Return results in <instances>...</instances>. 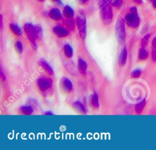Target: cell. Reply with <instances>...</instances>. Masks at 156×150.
I'll use <instances>...</instances> for the list:
<instances>
[{"instance_id":"6da1fadb","label":"cell","mask_w":156,"mask_h":150,"mask_svg":"<svg viewBox=\"0 0 156 150\" xmlns=\"http://www.w3.org/2000/svg\"><path fill=\"white\" fill-rule=\"evenodd\" d=\"M111 2V0H99L98 1L100 18L105 25H109L113 21V12Z\"/></svg>"},{"instance_id":"7a4b0ae2","label":"cell","mask_w":156,"mask_h":150,"mask_svg":"<svg viewBox=\"0 0 156 150\" xmlns=\"http://www.w3.org/2000/svg\"><path fill=\"white\" fill-rule=\"evenodd\" d=\"M125 22L124 19L120 17L118 18L115 24V36L118 43L120 45H123L126 39Z\"/></svg>"},{"instance_id":"3957f363","label":"cell","mask_w":156,"mask_h":150,"mask_svg":"<svg viewBox=\"0 0 156 150\" xmlns=\"http://www.w3.org/2000/svg\"><path fill=\"white\" fill-rule=\"evenodd\" d=\"M23 30L24 33L30 41V43L34 50H36L37 48L36 40L37 39V35L35 25L32 24L30 22H27L24 25Z\"/></svg>"},{"instance_id":"277c9868","label":"cell","mask_w":156,"mask_h":150,"mask_svg":"<svg viewBox=\"0 0 156 150\" xmlns=\"http://www.w3.org/2000/svg\"><path fill=\"white\" fill-rule=\"evenodd\" d=\"M124 20L127 25L131 28L135 29L139 26L140 21L136 7H130V12L126 15Z\"/></svg>"},{"instance_id":"5b68a950","label":"cell","mask_w":156,"mask_h":150,"mask_svg":"<svg viewBox=\"0 0 156 150\" xmlns=\"http://www.w3.org/2000/svg\"><path fill=\"white\" fill-rule=\"evenodd\" d=\"M76 25L79 30V35L82 39L84 40L87 36V19L85 14L83 11L79 12V14L76 16Z\"/></svg>"},{"instance_id":"8992f818","label":"cell","mask_w":156,"mask_h":150,"mask_svg":"<svg viewBox=\"0 0 156 150\" xmlns=\"http://www.w3.org/2000/svg\"><path fill=\"white\" fill-rule=\"evenodd\" d=\"M52 80L49 77H41L37 80V86L42 92L48 90L52 86Z\"/></svg>"},{"instance_id":"52a82bcc","label":"cell","mask_w":156,"mask_h":150,"mask_svg":"<svg viewBox=\"0 0 156 150\" xmlns=\"http://www.w3.org/2000/svg\"><path fill=\"white\" fill-rule=\"evenodd\" d=\"M60 87L65 94H69L73 89V84L69 78L63 77L60 80Z\"/></svg>"},{"instance_id":"ba28073f","label":"cell","mask_w":156,"mask_h":150,"mask_svg":"<svg viewBox=\"0 0 156 150\" xmlns=\"http://www.w3.org/2000/svg\"><path fill=\"white\" fill-rule=\"evenodd\" d=\"M52 31L53 33L58 38H65L69 35V30L66 27L56 26L53 27Z\"/></svg>"},{"instance_id":"9c48e42d","label":"cell","mask_w":156,"mask_h":150,"mask_svg":"<svg viewBox=\"0 0 156 150\" xmlns=\"http://www.w3.org/2000/svg\"><path fill=\"white\" fill-rule=\"evenodd\" d=\"M48 16L51 19L58 21L62 19L63 14L58 8L54 7L49 11Z\"/></svg>"},{"instance_id":"30bf717a","label":"cell","mask_w":156,"mask_h":150,"mask_svg":"<svg viewBox=\"0 0 156 150\" xmlns=\"http://www.w3.org/2000/svg\"><path fill=\"white\" fill-rule=\"evenodd\" d=\"M38 65L49 75H54V70L52 67V66L50 65L49 63H48V61L44 60V58H41L38 62Z\"/></svg>"},{"instance_id":"8fae6325","label":"cell","mask_w":156,"mask_h":150,"mask_svg":"<svg viewBox=\"0 0 156 150\" xmlns=\"http://www.w3.org/2000/svg\"><path fill=\"white\" fill-rule=\"evenodd\" d=\"M73 108L77 112L81 114H86L87 111L84 104L80 101H75L72 103Z\"/></svg>"},{"instance_id":"7c38bea8","label":"cell","mask_w":156,"mask_h":150,"mask_svg":"<svg viewBox=\"0 0 156 150\" xmlns=\"http://www.w3.org/2000/svg\"><path fill=\"white\" fill-rule=\"evenodd\" d=\"M88 65L87 62L82 58H79L77 60V69L79 72L82 75L85 76Z\"/></svg>"},{"instance_id":"4fadbf2b","label":"cell","mask_w":156,"mask_h":150,"mask_svg":"<svg viewBox=\"0 0 156 150\" xmlns=\"http://www.w3.org/2000/svg\"><path fill=\"white\" fill-rule=\"evenodd\" d=\"M62 14L66 19H73L74 16V11L70 5H65L63 8Z\"/></svg>"},{"instance_id":"5bb4252c","label":"cell","mask_w":156,"mask_h":150,"mask_svg":"<svg viewBox=\"0 0 156 150\" xmlns=\"http://www.w3.org/2000/svg\"><path fill=\"white\" fill-rule=\"evenodd\" d=\"M127 50L124 47L121 50L119 55V57H118L119 66L120 67H124L127 63Z\"/></svg>"},{"instance_id":"9a60e30c","label":"cell","mask_w":156,"mask_h":150,"mask_svg":"<svg viewBox=\"0 0 156 150\" xmlns=\"http://www.w3.org/2000/svg\"><path fill=\"white\" fill-rule=\"evenodd\" d=\"M89 103L90 106L94 109H97L99 107V97L96 93H93L91 94L89 98Z\"/></svg>"},{"instance_id":"2e32d148","label":"cell","mask_w":156,"mask_h":150,"mask_svg":"<svg viewBox=\"0 0 156 150\" xmlns=\"http://www.w3.org/2000/svg\"><path fill=\"white\" fill-rule=\"evenodd\" d=\"M34 112V107L30 104L23 105L19 108V113L22 115H31Z\"/></svg>"},{"instance_id":"e0dca14e","label":"cell","mask_w":156,"mask_h":150,"mask_svg":"<svg viewBox=\"0 0 156 150\" xmlns=\"http://www.w3.org/2000/svg\"><path fill=\"white\" fill-rule=\"evenodd\" d=\"M63 52L65 56L68 59L71 58L73 56V49L69 43H66L63 46Z\"/></svg>"},{"instance_id":"ac0fdd59","label":"cell","mask_w":156,"mask_h":150,"mask_svg":"<svg viewBox=\"0 0 156 150\" xmlns=\"http://www.w3.org/2000/svg\"><path fill=\"white\" fill-rule=\"evenodd\" d=\"M9 28L11 32L16 36H21L22 35V30L18 25L14 23L9 24Z\"/></svg>"},{"instance_id":"d6986e66","label":"cell","mask_w":156,"mask_h":150,"mask_svg":"<svg viewBox=\"0 0 156 150\" xmlns=\"http://www.w3.org/2000/svg\"><path fill=\"white\" fill-rule=\"evenodd\" d=\"M149 56L148 52L145 49V48L141 47L139 49L138 53V58L141 61L146 60Z\"/></svg>"},{"instance_id":"ffe728a7","label":"cell","mask_w":156,"mask_h":150,"mask_svg":"<svg viewBox=\"0 0 156 150\" xmlns=\"http://www.w3.org/2000/svg\"><path fill=\"white\" fill-rule=\"evenodd\" d=\"M145 105H146V100H143L141 101L136 103L135 106V112L138 114H141L143 112V111L145 107Z\"/></svg>"},{"instance_id":"44dd1931","label":"cell","mask_w":156,"mask_h":150,"mask_svg":"<svg viewBox=\"0 0 156 150\" xmlns=\"http://www.w3.org/2000/svg\"><path fill=\"white\" fill-rule=\"evenodd\" d=\"M14 47H15V50L16 51V52L19 54H21L23 53V44L22 43L19 41V40H17L15 42V44H14Z\"/></svg>"},{"instance_id":"7402d4cb","label":"cell","mask_w":156,"mask_h":150,"mask_svg":"<svg viewBox=\"0 0 156 150\" xmlns=\"http://www.w3.org/2000/svg\"><path fill=\"white\" fill-rule=\"evenodd\" d=\"M65 25L66 29H74V26L76 25V21H74L73 19H66L65 22Z\"/></svg>"},{"instance_id":"603a6c76","label":"cell","mask_w":156,"mask_h":150,"mask_svg":"<svg viewBox=\"0 0 156 150\" xmlns=\"http://www.w3.org/2000/svg\"><path fill=\"white\" fill-rule=\"evenodd\" d=\"M150 36H151L150 34H146V35H144L143 37V38L141 40V47L145 48L147 46V45L148 44L149 39L150 38Z\"/></svg>"},{"instance_id":"cb8c5ba5","label":"cell","mask_w":156,"mask_h":150,"mask_svg":"<svg viewBox=\"0 0 156 150\" xmlns=\"http://www.w3.org/2000/svg\"><path fill=\"white\" fill-rule=\"evenodd\" d=\"M112 5L116 9H119L122 5L123 0H113L112 1Z\"/></svg>"},{"instance_id":"d4e9b609","label":"cell","mask_w":156,"mask_h":150,"mask_svg":"<svg viewBox=\"0 0 156 150\" xmlns=\"http://www.w3.org/2000/svg\"><path fill=\"white\" fill-rule=\"evenodd\" d=\"M36 30H37V39H41L43 37V29L40 25L36 24Z\"/></svg>"},{"instance_id":"484cf974","label":"cell","mask_w":156,"mask_h":150,"mask_svg":"<svg viewBox=\"0 0 156 150\" xmlns=\"http://www.w3.org/2000/svg\"><path fill=\"white\" fill-rule=\"evenodd\" d=\"M141 75V70L140 69H134L132 71V72L130 73L131 77L133 78H139Z\"/></svg>"},{"instance_id":"4316f807","label":"cell","mask_w":156,"mask_h":150,"mask_svg":"<svg viewBox=\"0 0 156 150\" xmlns=\"http://www.w3.org/2000/svg\"><path fill=\"white\" fill-rule=\"evenodd\" d=\"M29 101V104H30V106H32L33 107H37L38 106V101L35 100V99H34V98H30L29 100H28Z\"/></svg>"},{"instance_id":"83f0119b","label":"cell","mask_w":156,"mask_h":150,"mask_svg":"<svg viewBox=\"0 0 156 150\" xmlns=\"http://www.w3.org/2000/svg\"><path fill=\"white\" fill-rule=\"evenodd\" d=\"M151 58L152 60L154 62H156V49H152L151 52Z\"/></svg>"},{"instance_id":"f1b7e54d","label":"cell","mask_w":156,"mask_h":150,"mask_svg":"<svg viewBox=\"0 0 156 150\" xmlns=\"http://www.w3.org/2000/svg\"><path fill=\"white\" fill-rule=\"evenodd\" d=\"M89 0H77V2L80 4V5H84L85 4H86L87 2H88Z\"/></svg>"},{"instance_id":"f546056e","label":"cell","mask_w":156,"mask_h":150,"mask_svg":"<svg viewBox=\"0 0 156 150\" xmlns=\"http://www.w3.org/2000/svg\"><path fill=\"white\" fill-rule=\"evenodd\" d=\"M0 72H1V79H2V80H5V78H6L5 75V73H4V72H3L2 70V69H1Z\"/></svg>"},{"instance_id":"4dcf8cb0","label":"cell","mask_w":156,"mask_h":150,"mask_svg":"<svg viewBox=\"0 0 156 150\" xmlns=\"http://www.w3.org/2000/svg\"><path fill=\"white\" fill-rule=\"evenodd\" d=\"M44 114L46 115H54L53 112L50 111H46L45 112H44Z\"/></svg>"},{"instance_id":"1f68e13d","label":"cell","mask_w":156,"mask_h":150,"mask_svg":"<svg viewBox=\"0 0 156 150\" xmlns=\"http://www.w3.org/2000/svg\"><path fill=\"white\" fill-rule=\"evenodd\" d=\"M135 2L138 3V4H141L142 2V0H133Z\"/></svg>"},{"instance_id":"d6a6232c","label":"cell","mask_w":156,"mask_h":150,"mask_svg":"<svg viewBox=\"0 0 156 150\" xmlns=\"http://www.w3.org/2000/svg\"><path fill=\"white\" fill-rule=\"evenodd\" d=\"M149 1H150L151 2H152V4H155V3H156V0H148Z\"/></svg>"},{"instance_id":"836d02e7","label":"cell","mask_w":156,"mask_h":150,"mask_svg":"<svg viewBox=\"0 0 156 150\" xmlns=\"http://www.w3.org/2000/svg\"><path fill=\"white\" fill-rule=\"evenodd\" d=\"M51 1H52V2H57L60 1V0H51Z\"/></svg>"},{"instance_id":"e575fe53","label":"cell","mask_w":156,"mask_h":150,"mask_svg":"<svg viewBox=\"0 0 156 150\" xmlns=\"http://www.w3.org/2000/svg\"><path fill=\"white\" fill-rule=\"evenodd\" d=\"M38 1H40V2H44L45 0H37Z\"/></svg>"}]
</instances>
